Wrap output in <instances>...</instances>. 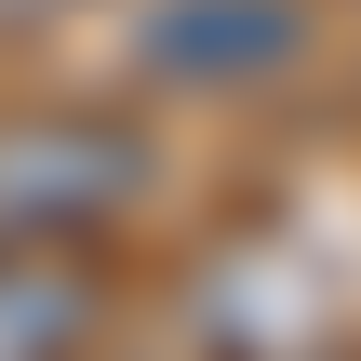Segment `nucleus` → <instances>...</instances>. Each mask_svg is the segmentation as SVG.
I'll list each match as a JSON object with an SVG mask.
<instances>
[{"mask_svg": "<svg viewBox=\"0 0 361 361\" xmlns=\"http://www.w3.org/2000/svg\"><path fill=\"white\" fill-rule=\"evenodd\" d=\"M147 201V134L107 107H40L0 121V241L13 255H67L94 228H121Z\"/></svg>", "mask_w": 361, "mask_h": 361, "instance_id": "nucleus-1", "label": "nucleus"}, {"mask_svg": "<svg viewBox=\"0 0 361 361\" xmlns=\"http://www.w3.org/2000/svg\"><path fill=\"white\" fill-rule=\"evenodd\" d=\"M308 0H147L134 13V67L161 94H255L308 54Z\"/></svg>", "mask_w": 361, "mask_h": 361, "instance_id": "nucleus-2", "label": "nucleus"}, {"mask_svg": "<svg viewBox=\"0 0 361 361\" xmlns=\"http://www.w3.org/2000/svg\"><path fill=\"white\" fill-rule=\"evenodd\" d=\"M80 335H94V281L0 241V361H80Z\"/></svg>", "mask_w": 361, "mask_h": 361, "instance_id": "nucleus-3", "label": "nucleus"}, {"mask_svg": "<svg viewBox=\"0 0 361 361\" xmlns=\"http://www.w3.org/2000/svg\"><path fill=\"white\" fill-rule=\"evenodd\" d=\"M54 13H80V0H0V27H54Z\"/></svg>", "mask_w": 361, "mask_h": 361, "instance_id": "nucleus-4", "label": "nucleus"}]
</instances>
